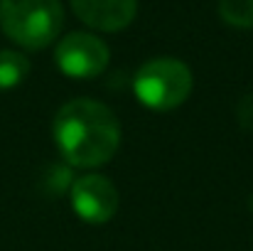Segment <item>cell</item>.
<instances>
[{"instance_id":"cell-7","label":"cell","mask_w":253,"mask_h":251,"mask_svg":"<svg viewBox=\"0 0 253 251\" xmlns=\"http://www.w3.org/2000/svg\"><path fill=\"white\" fill-rule=\"evenodd\" d=\"M30 62L15 50H0V91L15 89L27 79Z\"/></svg>"},{"instance_id":"cell-6","label":"cell","mask_w":253,"mask_h":251,"mask_svg":"<svg viewBox=\"0 0 253 251\" xmlns=\"http://www.w3.org/2000/svg\"><path fill=\"white\" fill-rule=\"evenodd\" d=\"M74 15L98 32L126 30L138 12V0H69Z\"/></svg>"},{"instance_id":"cell-1","label":"cell","mask_w":253,"mask_h":251,"mask_svg":"<svg viewBox=\"0 0 253 251\" xmlns=\"http://www.w3.org/2000/svg\"><path fill=\"white\" fill-rule=\"evenodd\" d=\"M52 138L69 165L84 170L101 167L121 146V123L101 101L74 99L57 111L52 121Z\"/></svg>"},{"instance_id":"cell-8","label":"cell","mask_w":253,"mask_h":251,"mask_svg":"<svg viewBox=\"0 0 253 251\" xmlns=\"http://www.w3.org/2000/svg\"><path fill=\"white\" fill-rule=\"evenodd\" d=\"M219 15L226 25L251 30L253 27V0H219Z\"/></svg>"},{"instance_id":"cell-3","label":"cell","mask_w":253,"mask_h":251,"mask_svg":"<svg viewBox=\"0 0 253 251\" xmlns=\"http://www.w3.org/2000/svg\"><path fill=\"white\" fill-rule=\"evenodd\" d=\"M194 86L192 69L174 57L148 59L133 79L138 101L150 111H172L182 106Z\"/></svg>"},{"instance_id":"cell-5","label":"cell","mask_w":253,"mask_h":251,"mask_svg":"<svg viewBox=\"0 0 253 251\" xmlns=\"http://www.w3.org/2000/svg\"><path fill=\"white\" fill-rule=\"evenodd\" d=\"M69 202L74 214L86 224H106L118 212V190L116 185L98 172H88L74 180Z\"/></svg>"},{"instance_id":"cell-2","label":"cell","mask_w":253,"mask_h":251,"mask_svg":"<svg viewBox=\"0 0 253 251\" xmlns=\"http://www.w3.org/2000/svg\"><path fill=\"white\" fill-rule=\"evenodd\" d=\"M0 27L25 50H44L64 27V7L59 0H0Z\"/></svg>"},{"instance_id":"cell-4","label":"cell","mask_w":253,"mask_h":251,"mask_svg":"<svg viewBox=\"0 0 253 251\" xmlns=\"http://www.w3.org/2000/svg\"><path fill=\"white\" fill-rule=\"evenodd\" d=\"M111 52L106 42L91 32H69L54 47V62L69 79H93L106 72Z\"/></svg>"}]
</instances>
